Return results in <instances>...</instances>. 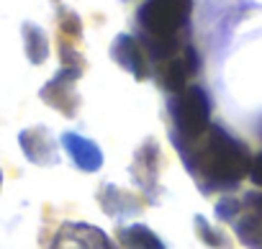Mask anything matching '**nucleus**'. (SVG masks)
Wrapping results in <instances>:
<instances>
[{"label":"nucleus","instance_id":"nucleus-7","mask_svg":"<svg viewBox=\"0 0 262 249\" xmlns=\"http://www.w3.org/2000/svg\"><path fill=\"white\" fill-rule=\"evenodd\" d=\"M111 57L116 59V64L128 70L137 80H144L149 75V70H147V52L142 49V44L134 36H128V34L116 36V41L111 47Z\"/></svg>","mask_w":262,"mask_h":249},{"label":"nucleus","instance_id":"nucleus-15","mask_svg":"<svg viewBox=\"0 0 262 249\" xmlns=\"http://www.w3.org/2000/svg\"><path fill=\"white\" fill-rule=\"evenodd\" d=\"M249 177L257 188H262V154H257L252 160V167H249Z\"/></svg>","mask_w":262,"mask_h":249},{"label":"nucleus","instance_id":"nucleus-6","mask_svg":"<svg viewBox=\"0 0 262 249\" xmlns=\"http://www.w3.org/2000/svg\"><path fill=\"white\" fill-rule=\"evenodd\" d=\"M80 77V67H62V72L52 80V82H47L44 85V90H41V98L52 105V108H57V110H62L64 116H75V110H77V93H75V80Z\"/></svg>","mask_w":262,"mask_h":249},{"label":"nucleus","instance_id":"nucleus-9","mask_svg":"<svg viewBox=\"0 0 262 249\" xmlns=\"http://www.w3.org/2000/svg\"><path fill=\"white\" fill-rule=\"evenodd\" d=\"M62 144H64V149L70 152L72 162H75L80 170H85V172L100 170L103 154H100V149H98L90 139H85V137H80V134H64V137H62Z\"/></svg>","mask_w":262,"mask_h":249},{"label":"nucleus","instance_id":"nucleus-3","mask_svg":"<svg viewBox=\"0 0 262 249\" xmlns=\"http://www.w3.org/2000/svg\"><path fill=\"white\" fill-rule=\"evenodd\" d=\"M172 121H175V129L185 142L198 139L208 126H211V103L203 87L198 85H188L185 90L175 93V98L167 105Z\"/></svg>","mask_w":262,"mask_h":249},{"label":"nucleus","instance_id":"nucleus-8","mask_svg":"<svg viewBox=\"0 0 262 249\" xmlns=\"http://www.w3.org/2000/svg\"><path fill=\"white\" fill-rule=\"evenodd\" d=\"M26 157L36 165H54L57 162V147L47 129H29L18 137Z\"/></svg>","mask_w":262,"mask_h":249},{"label":"nucleus","instance_id":"nucleus-13","mask_svg":"<svg viewBox=\"0 0 262 249\" xmlns=\"http://www.w3.org/2000/svg\"><path fill=\"white\" fill-rule=\"evenodd\" d=\"M195 229H198V236L208 244V246H216V249H226V236L221 231H216L203 216H195Z\"/></svg>","mask_w":262,"mask_h":249},{"label":"nucleus","instance_id":"nucleus-12","mask_svg":"<svg viewBox=\"0 0 262 249\" xmlns=\"http://www.w3.org/2000/svg\"><path fill=\"white\" fill-rule=\"evenodd\" d=\"M24 44H26V54H29L31 64H41L49 57V44H47V36L39 26L24 24Z\"/></svg>","mask_w":262,"mask_h":249},{"label":"nucleus","instance_id":"nucleus-1","mask_svg":"<svg viewBox=\"0 0 262 249\" xmlns=\"http://www.w3.org/2000/svg\"><path fill=\"white\" fill-rule=\"evenodd\" d=\"M185 165L201 180L203 190L234 188L252 167V157L242 142L219 126H208L198 139L185 142Z\"/></svg>","mask_w":262,"mask_h":249},{"label":"nucleus","instance_id":"nucleus-2","mask_svg":"<svg viewBox=\"0 0 262 249\" xmlns=\"http://www.w3.org/2000/svg\"><path fill=\"white\" fill-rule=\"evenodd\" d=\"M190 11L193 0H144L142 3L137 21L144 34L142 44L152 59L165 62L183 49L180 31L188 26Z\"/></svg>","mask_w":262,"mask_h":249},{"label":"nucleus","instance_id":"nucleus-5","mask_svg":"<svg viewBox=\"0 0 262 249\" xmlns=\"http://www.w3.org/2000/svg\"><path fill=\"white\" fill-rule=\"evenodd\" d=\"M52 249H116V244L90 223H64L54 234Z\"/></svg>","mask_w":262,"mask_h":249},{"label":"nucleus","instance_id":"nucleus-11","mask_svg":"<svg viewBox=\"0 0 262 249\" xmlns=\"http://www.w3.org/2000/svg\"><path fill=\"white\" fill-rule=\"evenodd\" d=\"M234 231L239 241L249 249H262V216L247 213L242 218H234Z\"/></svg>","mask_w":262,"mask_h":249},{"label":"nucleus","instance_id":"nucleus-17","mask_svg":"<svg viewBox=\"0 0 262 249\" xmlns=\"http://www.w3.org/2000/svg\"><path fill=\"white\" fill-rule=\"evenodd\" d=\"M0 183H3V175H0Z\"/></svg>","mask_w":262,"mask_h":249},{"label":"nucleus","instance_id":"nucleus-16","mask_svg":"<svg viewBox=\"0 0 262 249\" xmlns=\"http://www.w3.org/2000/svg\"><path fill=\"white\" fill-rule=\"evenodd\" d=\"M244 203L252 208V213L262 216V193H249V195L244 198Z\"/></svg>","mask_w":262,"mask_h":249},{"label":"nucleus","instance_id":"nucleus-4","mask_svg":"<svg viewBox=\"0 0 262 249\" xmlns=\"http://www.w3.org/2000/svg\"><path fill=\"white\" fill-rule=\"evenodd\" d=\"M198 72V54L193 47H183L180 52H175L170 59L160 62L157 70V80L165 90L170 93H180L188 87V80Z\"/></svg>","mask_w":262,"mask_h":249},{"label":"nucleus","instance_id":"nucleus-10","mask_svg":"<svg viewBox=\"0 0 262 249\" xmlns=\"http://www.w3.org/2000/svg\"><path fill=\"white\" fill-rule=\"evenodd\" d=\"M118 241L123 244V249H167L165 241L147 226L142 223H131V226H123L118 231Z\"/></svg>","mask_w":262,"mask_h":249},{"label":"nucleus","instance_id":"nucleus-14","mask_svg":"<svg viewBox=\"0 0 262 249\" xmlns=\"http://www.w3.org/2000/svg\"><path fill=\"white\" fill-rule=\"evenodd\" d=\"M216 213H219V218H224V221H234L236 213H239V203H236V200H221V203L216 206Z\"/></svg>","mask_w":262,"mask_h":249}]
</instances>
